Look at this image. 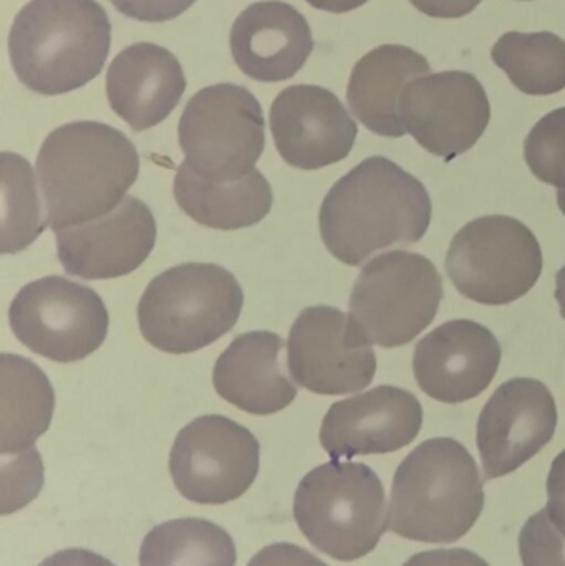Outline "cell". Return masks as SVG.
Returning a JSON list of instances; mask_svg holds the SVG:
<instances>
[{
	"label": "cell",
	"mask_w": 565,
	"mask_h": 566,
	"mask_svg": "<svg viewBox=\"0 0 565 566\" xmlns=\"http://www.w3.org/2000/svg\"><path fill=\"white\" fill-rule=\"evenodd\" d=\"M431 212L430 195L415 176L372 156L332 186L318 228L327 251L357 268L381 249L417 244L430 228Z\"/></svg>",
	"instance_id": "obj_1"
},
{
	"label": "cell",
	"mask_w": 565,
	"mask_h": 566,
	"mask_svg": "<svg viewBox=\"0 0 565 566\" xmlns=\"http://www.w3.org/2000/svg\"><path fill=\"white\" fill-rule=\"evenodd\" d=\"M36 172L46 221L56 232L112 212L138 179L139 156L119 129L75 122L46 136Z\"/></svg>",
	"instance_id": "obj_2"
},
{
	"label": "cell",
	"mask_w": 565,
	"mask_h": 566,
	"mask_svg": "<svg viewBox=\"0 0 565 566\" xmlns=\"http://www.w3.org/2000/svg\"><path fill=\"white\" fill-rule=\"evenodd\" d=\"M109 45L112 23L96 0H30L9 35L17 78L46 96L92 82L105 66Z\"/></svg>",
	"instance_id": "obj_3"
},
{
	"label": "cell",
	"mask_w": 565,
	"mask_h": 566,
	"mask_svg": "<svg viewBox=\"0 0 565 566\" xmlns=\"http://www.w3.org/2000/svg\"><path fill=\"white\" fill-rule=\"evenodd\" d=\"M483 509V481L470 451L451 438L428 439L395 472L388 531L423 544H453Z\"/></svg>",
	"instance_id": "obj_4"
},
{
	"label": "cell",
	"mask_w": 565,
	"mask_h": 566,
	"mask_svg": "<svg viewBox=\"0 0 565 566\" xmlns=\"http://www.w3.org/2000/svg\"><path fill=\"white\" fill-rule=\"evenodd\" d=\"M244 293L221 265L188 262L153 279L138 305L143 336L159 352H199L231 332Z\"/></svg>",
	"instance_id": "obj_5"
},
{
	"label": "cell",
	"mask_w": 565,
	"mask_h": 566,
	"mask_svg": "<svg viewBox=\"0 0 565 566\" xmlns=\"http://www.w3.org/2000/svg\"><path fill=\"white\" fill-rule=\"evenodd\" d=\"M294 518L304 537L334 560L367 557L388 531L384 484L360 462L318 465L295 491Z\"/></svg>",
	"instance_id": "obj_6"
},
{
	"label": "cell",
	"mask_w": 565,
	"mask_h": 566,
	"mask_svg": "<svg viewBox=\"0 0 565 566\" xmlns=\"http://www.w3.org/2000/svg\"><path fill=\"white\" fill-rule=\"evenodd\" d=\"M185 165L212 182L251 175L265 148V119L245 86L218 83L196 93L178 126Z\"/></svg>",
	"instance_id": "obj_7"
},
{
	"label": "cell",
	"mask_w": 565,
	"mask_h": 566,
	"mask_svg": "<svg viewBox=\"0 0 565 566\" xmlns=\"http://www.w3.org/2000/svg\"><path fill=\"white\" fill-rule=\"evenodd\" d=\"M441 300L443 281L433 262L414 252L391 251L365 265L348 306L372 345L397 348L431 325Z\"/></svg>",
	"instance_id": "obj_8"
},
{
	"label": "cell",
	"mask_w": 565,
	"mask_h": 566,
	"mask_svg": "<svg viewBox=\"0 0 565 566\" xmlns=\"http://www.w3.org/2000/svg\"><path fill=\"white\" fill-rule=\"evenodd\" d=\"M543 251L527 226L506 216H488L464 226L447 255L458 292L483 305L523 298L543 274Z\"/></svg>",
	"instance_id": "obj_9"
},
{
	"label": "cell",
	"mask_w": 565,
	"mask_h": 566,
	"mask_svg": "<svg viewBox=\"0 0 565 566\" xmlns=\"http://www.w3.org/2000/svg\"><path fill=\"white\" fill-rule=\"evenodd\" d=\"M9 322L30 352L55 363H75L103 345L109 315L95 290L52 275L20 289L10 303Z\"/></svg>",
	"instance_id": "obj_10"
},
{
	"label": "cell",
	"mask_w": 565,
	"mask_h": 566,
	"mask_svg": "<svg viewBox=\"0 0 565 566\" xmlns=\"http://www.w3.org/2000/svg\"><path fill=\"white\" fill-rule=\"evenodd\" d=\"M259 465L258 438L219 415L201 416L185 426L169 452V474L179 494L201 505L238 501L258 479Z\"/></svg>",
	"instance_id": "obj_11"
},
{
	"label": "cell",
	"mask_w": 565,
	"mask_h": 566,
	"mask_svg": "<svg viewBox=\"0 0 565 566\" xmlns=\"http://www.w3.org/2000/svg\"><path fill=\"white\" fill-rule=\"evenodd\" d=\"M287 366L295 382L307 391L341 396L372 385L377 356L354 316L318 305L302 310L292 323Z\"/></svg>",
	"instance_id": "obj_12"
},
{
	"label": "cell",
	"mask_w": 565,
	"mask_h": 566,
	"mask_svg": "<svg viewBox=\"0 0 565 566\" xmlns=\"http://www.w3.org/2000/svg\"><path fill=\"white\" fill-rule=\"evenodd\" d=\"M400 116L421 148L453 161L480 142L490 125L491 105L477 76L448 70L408 83Z\"/></svg>",
	"instance_id": "obj_13"
},
{
	"label": "cell",
	"mask_w": 565,
	"mask_h": 566,
	"mask_svg": "<svg viewBox=\"0 0 565 566\" xmlns=\"http://www.w3.org/2000/svg\"><path fill=\"white\" fill-rule=\"evenodd\" d=\"M557 406L544 382L516 378L503 382L478 419L477 442L488 481L504 478L553 441Z\"/></svg>",
	"instance_id": "obj_14"
},
{
	"label": "cell",
	"mask_w": 565,
	"mask_h": 566,
	"mask_svg": "<svg viewBox=\"0 0 565 566\" xmlns=\"http://www.w3.org/2000/svg\"><path fill=\"white\" fill-rule=\"evenodd\" d=\"M279 155L294 168L314 171L350 155L357 123L331 90L292 85L275 96L269 113Z\"/></svg>",
	"instance_id": "obj_15"
},
{
	"label": "cell",
	"mask_w": 565,
	"mask_h": 566,
	"mask_svg": "<svg viewBox=\"0 0 565 566\" xmlns=\"http://www.w3.org/2000/svg\"><path fill=\"white\" fill-rule=\"evenodd\" d=\"M55 234L59 261L66 274L103 281L125 277L142 268L155 249L156 221L145 202L126 196L103 218Z\"/></svg>",
	"instance_id": "obj_16"
},
{
	"label": "cell",
	"mask_w": 565,
	"mask_h": 566,
	"mask_svg": "<svg viewBox=\"0 0 565 566\" xmlns=\"http://www.w3.org/2000/svg\"><path fill=\"white\" fill-rule=\"evenodd\" d=\"M423 426L417 396L397 386H377L334 402L321 428V444L332 461L388 454L411 444Z\"/></svg>",
	"instance_id": "obj_17"
},
{
	"label": "cell",
	"mask_w": 565,
	"mask_h": 566,
	"mask_svg": "<svg viewBox=\"0 0 565 566\" xmlns=\"http://www.w3.org/2000/svg\"><path fill=\"white\" fill-rule=\"evenodd\" d=\"M501 345L486 326L451 319L428 333L414 355V371L425 395L447 405L478 398L493 382Z\"/></svg>",
	"instance_id": "obj_18"
},
{
	"label": "cell",
	"mask_w": 565,
	"mask_h": 566,
	"mask_svg": "<svg viewBox=\"0 0 565 566\" xmlns=\"http://www.w3.org/2000/svg\"><path fill=\"white\" fill-rule=\"evenodd\" d=\"M236 65L255 82H284L304 69L314 50L305 17L291 3L264 0L249 6L231 30Z\"/></svg>",
	"instance_id": "obj_19"
},
{
	"label": "cell",
	"mask_w": 565,
	"mask_h": 566,
	"mask_svg": "<svg viewBox=\"0 0 565 566\" xmlns=\"http://www.w3.org/2000/svg\"><path fill=\"white\" fill-rule=\"evenodd\" d=\"M186 85L179 60L156 43L126 46L106 72L109 106L133 132L165 122L181 102Z\"/></svg>",
	"instance_id": "obj_20"
},
{
	"label": "cell",
	"mask_w": 565,
	"mask_h": 566,
	"mask_svg": "<svg viewBox=\"0 0 565 566\" xmlns=\"http://www.w3.org/2000/svg\"><path fill=\"white\" fill-rule=\"evenodd\" d=\"M216 392L236 408L254 416H269L287 408L297 388L285 371V343L272 332L239 335L216 361Z\"/></svg>",
	"instance_id": "obj_21"
},
{
	"label": "cell",
	"mask_w": 565,
	"mask_h": 566,
	"mask_svg": "<svg viewBox=\"0 0 565 566\" xmlns=\"http://www.w3.org/2000/svg\"><path fill=\"white\" fill-rule=\"evenodd\" d=\"M427 56L405 45H380L358 60L352 70L347 102L358 122L375 135H407L400 116L405 86L430 75Z\"/></svg>",
	"instance_id": "obj_22"
},
{
	"label": "cell",
	"mask_w": 565,
	"mask_h": 566,
	"mask_svg": "<svg viewBox=\"0 0 565 566\" xmlns=\"http://www.w3.org/2000/svg\"><path fill=\"white\" fill-rule=\"evenodd\" d=\"M175 199L198 224L218 231H239L259 224L271 212L274 195L258 169L238 181L212 182L181 163L175 178Z\"/></svg>",
	"instance_id": "obj_23"
},
{
	"label": "cell",
	"mask_w": 565,
	"mask_h": 566,
	"mask_svg": "<svg viewBox=\"0 0 565 566\" xmlns=\"http://www.w3.org/2000/svg\"><path fill=\"white\" fill-rule=\"evenodd\" d=\"M2 455L33 448L46 432L55 409V392L45 373L19 355L3 353L2 361Z\"/></svg>",
	"instance_id": "obj_24"
},
{
	"label": "cell",
	"mask_w": 565,
	"mask_h": 566,
	"mask_svg": "<svg viewBox=\"0 0 565 566\" xmlns=\"http://www.w3.org/2000/svg\"><path fill=\"white\" fill-rule=\"evenodd\" d=\"M231 535L205 518H176L156 525L139 548V566H236Z\"/></svg>",
	"instance_id": "obj_25"
},
{
	"label": "cell",
	"mask_w": 565,
	"mask_h": 566,
	"mask_svg": "<svg viewBox=\"0 0 565 566\" xmlns=\"http://www.w3.org/2000/svg\"><path fill=\"white\" fill-rule=\"evenodd\" d=\"M491 59L526 95H554L565 88V40L556 33H504Z\"/></svg>",
	"instance_id": "obj_26"
},
{
	"label": "cell",
	"mask_w": 565,
	"mask_h": 566,
	"mask_svg": "<svg viewBox=\"0 0 565 566\" xmlns=\"http://www.w3.org/2000/svg\"><path fill=\"white\" fill-rule=\"evenodd\" d=\"M32 166L22 156L2 153V254L25 251L49 221L43 214Z\"/></svg>",
	"instance_id": "obj_27"
},
{
	"label": "cell",
	"mask_w": 565,
	"mask_h": 566,
	"mask_svg": "<svg viewBox=\"0 0 565 566\" xmlns=\"http://www.w3.org/2000/svg\"><path fill=\"white\" fill-rule=\"evenodd\" d=\"M524 158L540 181L565 189V108L534 125L524 143Z\"/></svg>",
	"instance_id": "obj_28"
},
{
	"label": "cell",
	"mask_w": 565,
	"mask_h": 566,
	"mask_svg": "<svg viewBox=\"0 0 565 566\" xmlns=\"http://www.w3.org/2000/svg\"><path fill=\"white\" fill-rule=\"evenodd\" d=\"M520 555L523 566H565V537L554 527L546 509L524 524Z\"/></svg>",
	"instance_id": "obj_29"
},
{
	"label": "cell",
	"mask_w": 565,
	"mask_h": 566,
	"mask_svg": "<svg viewBox=\"0 0 565 566\" xmlns=\"http://www.w3.org/2000/svg\"><path fill=\"white\" fill-rule=\"evenodd\" d=\"M118 12L139 22H168L185 13L196 0H109Z\"/></svg>",
	"instance_id": "obj_30"
},
{
	"label": "cell",
	"mask_w": 565,
	"mask_h": 566,
	"mask_svg": "<svg viewBox=\"0 0 565 566\" xmlns=\"http://www.w3.org/2000/svg\"><path fill=\"white\" fill-rule=\"evenodd\" d=\"M248 566H328L299 545L272 544L254 555Z\"/></svg>",
	"instance_id": "obj_31"
},
{
	"label": "cell",
	"mask_w": 565,
	"mask_h": 566,
	"mask_svg": "<svg viewBox=\"0 0 565 566\" xmlns=\"http://www.w3.org/2000/svg\"><path fill=\"white\" fill-rule=\"evenodd\" d=\"M546 511L554 527L565 537V449L551 465Z\"/></svg>",
	"instance_id": "obj_32"
},
{
	"label": "cell",
	"mask_w": 565,
	"mask_h": 566,
	"mask_svg": "<svg viewBox=\"0 0 565 566\" xmlns=\"http://www.w3.org/2000/svg\"><path fill=\"white\" fill-rule=\"evenodd\" d=\"M404 566H490L480 555L467 548L421 552L414 555Z\"/></svg>",
	"instance_id": "obj_33"
},
{
	"label": "cell",
	"mask_w": 565,
	"mask_h": 566,
	"mask_svg": "<svg viewBox=\"0 0 565 566\" xmlns=\"http://www.w3.org/2000/svg\"><path fill=\"white\" fill-rule=\"evenodd\" d=\"M411 6L435 19H460L473 12L483 0H410Z\"/></svg>",
	"instance_id": "obj_34"
},
{
	"label": "cell",
	"mask_w": 565,
	"mask_h": 566,
	"mask_svg": "<svg viewBox=\"0 0 565 566\" xmlns=\"http://www.w3.org/2000/svg\"><path fill=\"white\" fill-rule=\"evenodd\" d=\"M39 566H115L95 552L83 551V548H66L56 552L42 562Z\"/></svg>",
	"instance_id": "obj_35"
},
{
	"label": "cell",
	"mask_w": 565,
	"mask_h": 566,
	"mask_svg": "<svg viewBox=\"0 0 565 566\" xmlns=\"http://www.w3.org/2000/svg\"><path fill=\"white\" fill-rule=\"evenodd\" d=\"M305 2L314 9L325 10V12L345 13L365 6L368 0H305Z\"/></svg>",
	"instance_id": "obj_36"
},
{
	"label": "cell",
	"mask_w": 565,
	"mask_h": 566,
	"mask_svg": "<svg viewBox=\"0 0 565 566\" xmlns=\"http://www.w3.org/2000/svg\"><path fill=\"white\" fill-rule=\"evenodd\" d=\"M556 300L561 306V315L565 319V265L556 275Z\"/></svg>",
	"instance_id": "obj_37"
},
{
	"label": "cell",
	"mask_w": 565,
	"mask_h": 566,
	"mask_svg": "<svg viewBox=\"0 0 565 566\" xmlns=\"http://www.w3.org/2000/svg\"><path fill=\"white\" fill-rule=\"evenodd\" d=\"M557 205H559V209L565 216V189H559V191H557Z\"/></svg>",
	"instance_id": "obj_38"
}]
</instances>
